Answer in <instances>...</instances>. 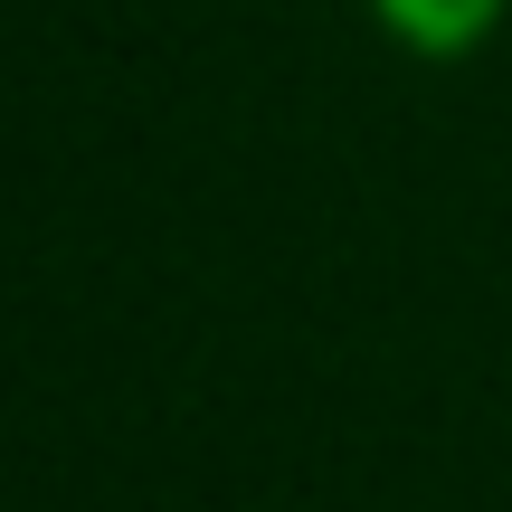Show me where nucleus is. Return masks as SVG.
<instances>
[{
  "label": "nucleus",
  "mask_w": 512,
  "mask_h": 512,
  "mask_svg": "<svg viewBox=\"0 0 512 512\" xmlns=\"http://www.w3.org/2000/svg\"><path fill=\"white\" fill-rule=\"evenodd\" d=\"M361 10H370V29H380L389 48L427 57V67H456V57L494 48L512 0H361Z\"/></svg>",
  "instance_id": "1"
}]
</instances>
